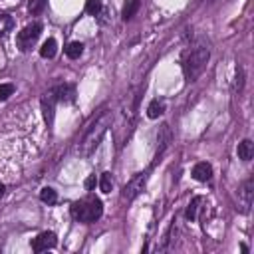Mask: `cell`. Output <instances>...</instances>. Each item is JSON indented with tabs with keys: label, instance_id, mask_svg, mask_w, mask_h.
I'll use <instances>...</instances> for the list:
<instances>
[{
	"label": "cell",
	"instance_id": "6da1fadb",
	"mask_svg": "<svg viewBox=\"0 0 254 254\" xmlns=\"http://www.w3.org/2000/svg\"><path fill=\"white\" fill-rule=\"evenodd\" d=\"M210 58V48H208V42L204 40H198L194 42L183 56V73H185V79L187 81H194L202 69L206 67V62Z\"/></svg>",
	"mask_w": 254,
	"mask_h": 254
},
{
	"label": "cell",
	"instance_id": "7a4b0ae2",
	"mask_svg": "<svg viewBox=\"0 0 254 254\" xmlns=\"http://www.w3.org/2000/svg\"><path fill=\"white\" fill-rule=\"evenodd\" d=\"M69 214H71L73 220L83 222V224H89V222H95V220L101 218L103 204H101V200L97 196L89 194V196H85L81 200H75L71 204V208H69Z\"/></svg>",
	"mask_w": 254,
	"mask_h": 254
},
{
	"label": "cell",
	"instance_id": "3957f363",
	"mask_svg": "<svg viewBox=\"0 0 254 254\" xmlns=\"http://www.w3.org/2000/svg\"><path fill=\"white\" fill-rule=\"evenodd\" d=\"M111 125V115H109V111H101L97 117H95V121H93V125L87 129V133L83 135V141H81V145H79V149H81V155H91L93 151H95V147L99 145V141H101V137L105 135V131H107V127Z\"/></svg>",
	"mask_w": 254,
	"mask_h": 254
},
{
	"label": "cell",
	"instance_id": "277c9868",
	"mask_svg": "<svg viewBox=\"0 0 254 254\" xmlns=\"http://www.w3.org/2000/svg\"><path fill=\"white\" fill-rule=\"evenodd\" d=\"M40 34H42V24H40V22H32V24H28V26L22 28V30L18 32V36H16V44H18V48H20L22 52H28V50L38 42Z\"/></svg>",
	"mask_w": 254,
	"mask_h": 254
},
{
	"label": "cell",
	"instance_id": "5b68a950",
	"mask_svg": "<svg viewBox=\"0 0 254 254\" xmlns=\"http://www.w3.org/2000/svg\"><path fill=\"white\" fill-rule=\"evenodd\" d=\"M147 173L143 171V173H137L127 185H125V189H123V198L125 200H133V198H137L141 192H143V189H145V185H147Z\"/></svg>",
	"mask_w": 254,
	"mask_h": 254
},
{
	"label": "cell",
	"instance_id": "8992f818",
	"mask_svg": "<svg viewBox=\"0 0 254 254\" xmlns=\"http://www.w3.org/2000/svg\"><path fill=\"white\" fill-rule=\"evenodd\" d=\"M56 103H58V95H56V89H48L42 97V111H44V119L48 125L54 123V113H56Z\"/></svg>",
	"mask_w": 254,
	"mask_h": 254
},
{
	"label": "cell",
	"instance_id": "52a82bcc",
	"mask_svg": "<svg viewBox=\"0 0 254 254\" xmlns=\"http://www.w3.org/2000/svg\"><path fill=\"white\" fill-rule=\"evenodd\" d=\"M252 196H254V179H246L240 189H238V198H240V210L248 212L252 206Z\"/></svg>",
	"mask_w": 254,
	"mask_h": 254
},
{
	"label": "cell",
	"instance_id": "ba28073f",
	"mask_svg": "<svg viewBox=\"0 0 254 254\" xmlns=\"http://www.w3.org/2000/svg\"><path fill=\"white\" fill-rule=\"evenodd\" d=\"M56 234L52 232V230H44V232H40L36 238H32V250L34 252H44V250H48V248H54L56 246Z\"/></svg>",
	"mask_w": 254,
	"mask_h": 254
},
{
	"label": "cell",
	"instance_id": "9c48e42d",
	"mask_svg": "<svg viewBox=\"0 0 254 254\" xmlns=\"http://www.w3.org/2000/svg\"><path fill=\"white\" fill-rule=\"evenodd\" d=\"M169 143H171V129H169L167 123H163V125L159 127V131H157V153H155V163H157L159 157L165 153V149L169 147Z\"/></svg>",
	"mask_w": 254,
	"mask_h": 254
},
{
	"label": "cell",
	"instance_id": "30bf717a",
	"mask_svg": "<svg viewBox=\"0 0 254 254\" xmlns=\"http://www.w3.org/2000/svg\"><path fill=\"white\" fill-rule=\"evenodd\" d=\"M204 204H206V198H204V196H194V198L189 202L185 216H187L189 220H202V210H204Z\"/></svg>",
	"mask_w": 254,
	"mask_h": 254
},
{
	"label": "cell",
	"instance_id": "8fae6325",
	"mask_svg": "<svg viewBox=\"0 0 254 254\" xmlns=\"http://www.w3.org/2000/svg\"><path fill=\"white\" fill-rule=\"evenodd\" d=\"M56 95H58V103H73L75 101V87L69 83H60L54 85Z\"/></svg>",
	"mask_w": 254,
	"mask_h": 254
},
{
	"label": "cell",
	"instance_id": "7c38bea8",
	"mask_svg": "<svg viewBox=\"0 0 254 254\" xmlns=\"http://www.w3.org/2000/svg\"><path fill=\"white\" fill-rule=\"evenodd\" d=\"M192 177H194L196 181H200V183L210 181V177H212V167H210V163H206V161L196 163V165L192 167Z\"/></svg>",
	"mask_w": 254,
	"mask_h": 254
},
{
	"label": "cell",
	"instance_id": "4fadbf2b",
	"mask_svg": "<svg viewBox=\"0 0 254 254\" xmlns=\"http://www.w3.org/2000/svg\"><path fill=\"white\" fill-rule=\"evenodd\" d=\"M236 155H238L240 161H250L252 155H254V143L250 139H242L236 147Z\"/></svg>",
	"mask_w": 254,
	"mask_h": 254
},
{
	"label": "cell",
	"instance_id": "5bb4252c",
	"mask_svg": "<svg viewBox=\"0 0 254 254\" xmlns=\"http://www.w3.org/2000/svg\"><path fill=\"white\" fill-rule=\"evenodd\" d=\"M139 6H141V0H125L123 10H121V18H123L125 22H129V20H131V18L137 14Z\"/></svg>",
	"mask_w": 254,
	"mask_h": 254
},
{
	"label": "cell",
	"instance_id": "9a60e30c",
	"mask_svg": "<svg viewBox=\"0 0 254 254\" xmlns=\"http://www.w3.org/2000/svg\"><path fill=\"white\" fill-rule=\"evenodd\" d=\"M56 52H58V42H56L54 38H48V40L42 44V48H40V56H42L44 60H52V58L56 56Z\"/></svg>",
	"mask_w": 254,
	"mask_h": 254
},
{
	"label": "cell",
	"instance_id": "2e32d148",
	"mask_svg": "<svg viewBox=\"0 0 254 254\" xmlns=\"http://www.w3.org/2000/svg\"><path fill=\"white\" fill-rule=\"evenodd\" d=\"M163 113H165V101L163 99H151V103L147 105V117L149 119H157Z\"/></svg>",
	"mask_w": 254,
	"mask_h": 254
},
{
	"label": "cell",
	"instance_id": "e0dca14e",
	"mask_svg": "<svg viewBox=\"0 0 254 254\" xmlns=\"http://www.w3.org/2000/svg\"><path fill=\"white\" fill-rule=\"evenodd\" d=\"M81 54H83V44H81V42H69V44H67L65 56H67L69 60H77Z\"/></svg>",
	"mask_w": 254,
	"mask_h": 254
},
{
	"label": "cell",
	"instance_id": "ac0fdd59",
	"mask_svg": "<svg viewBox=\"0 0 254 254\" xmlns=\"http://www.w3.org/2000/svg\"><path fill=\"white\" fill-rule=\"evenodd\" d=\"M40 200L46 202V204H56L58 202V192L52 189V187H44L40 190Z\"/></svg>",
	"mask_w": 254,
	"mask_h": 254
},
{
	"label": "cell",
	"instance_id": "d6986e66",
	"mask_svg": "<svg viewBox=\"0 0 254 254\" xmlns=\"http://www.w3.org/2000/svg\"><path fill=\"white\" fill-rule=\"evenodd\" d=\"M14 28V18L10 14H0V36H6L8 32H12Z\"/></svg>",
	"mask_w": 254,
	"mask_h": 254
},
{
	"label": "cell",
	"instance_id": "ffe728a7",
	"mask_svg": "<svg viewBox=\"0 0 254 254\" xmlns=\"http://www.w3.org/2000/svg\"><path fill=\"white\" fill-rule=\"evenodd\" d=\"M99 189H101V192H111V189H113V177H111V173H101V177H99Z\"/></svg>",
	"mask_w": 254,
	"mask_h": 254
},
{
	"label": "cell",
	"instance_id": "44dd1931",
	"mask_svg": "<svg viewBox=\"0 0 254 254\" xmlns=\"http://www.w3.org/2000/svg\"><path fill=\"white\" fill-rule=\"evenodd\" d=\"M101 8H103V2L101 0H87L85 2V12L91 14V16H97L101 12Z\"/></svg>",
	"mask_w": 254,
	"mask_h": 254
},
{
	"label": "cell",
	"instance_id": "7402d4cb",
	"mask_svg": "<svg viewBox=\"0 0 254 254\" xmlns=\"http://www.w3.org/2000/svg\"><path fill=\"white\" fill-rule=\"evenodd\" d=\"M236 81H234V93H240L242 91V85H244V71H242V67L238 65L236 67V77H234Z\"/></svg>",
	"mask_w": 254,
	"mask_h": 254
},
{
	"label": "cell",
	"instance_id": "603a6c76",
	"mask_svg": "<svg viewBox=\"0 0 254 254\" xmlns=\"http://www.w3.org/2000/svg\"><path fill=\"white\" fill-rule=\"evenodd\" d=\"M14 93V83H0V101H6Z\"/></svg>",
	"mask_w": 254,
	"mask_h": 254
},
{
	"label": "cell",
	"instance_id": "cb8c5ba5",
	"mask_svg": "<svg viewBox=\"0 0 254 254\" xmlns=\"http://www.w3.org/2000/svg\"><path fill=\"white\" fill-rule=\"evenodd\" d=\"M44 4H46V0H30L28 8H30V12H32V14H38V12H42Z\"/></svg>",
	"mask_w": 254,
	"mask_h": 254
},
{
	"label": "cell",
	"instance_id": "d4e9b609",
	"mask_svg": "<svg viewBox=\"0 0 254 254\" xmlns=\"http://www.w3.org/2000/svg\"><path fill=\"white\" fill-rule=\"evenodd\" d=\"M97 20H99V24H103V26L109 24V22H111V12H109L107 8H101V12L97 14Z\"/></svg>",
	"mask_w": 254,
	"mask_h": 254
},
{
	"label": "cell",
	"instance_id": "484cf974",
	"mask_svg": "<svg viewBox=\"0 0 254 254\" xmlns=\"http://www.w3.org/2000/svg\"><path fill=\"white\" fill-rule=\"evenodd\" d=\"M95 183H97V181H95V175H89V177L85 179V189H87V190H91V189L95 187Z\"/></svg>",
	"mask_w": 254,
	"mask_h": 254
},
{
	"label": "cell",
	"instance_id": "4316f807",
	"mask_svg": "<svg viewBox=\"0 0 254 254\" xmlns=\"http://www.w3.org/2000/svg\"><path fill=\"white\" fill-rule=\"evenodd\" d=\"M4 192H6V187H4V185H2V183H0V198H2V196H4Z\"/></svg>",
	"mask_w": 254,
	"mask_h": 254
}]
</instances>
